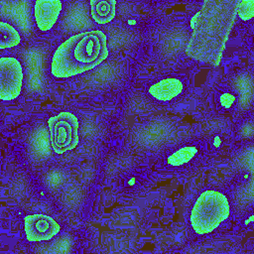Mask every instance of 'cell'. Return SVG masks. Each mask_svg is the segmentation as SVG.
Masks as SVG:
<instances>
[{
  "label": "cell",
  "mask_w": 254,
  "mask_h": 254,
  "mask_svg": "<svg viewBox=\"0 0 254 254\" xmlns=\"http://www.w3.org/2000/svg\"><path fill=\"white\" fill-rule=\"evenodd\" d=\"M108 57L107 38L101 30H91L69 37L55 51L52 74L65 78L99 65Z\"/></svg>",
  "instance_id": "cell-1"
},
{
  "label": "cell",
  "mask_w": 254,
  "mask_h": 254,
  "mask_svg": "<svg viewBox=\"0 0 254 254\" xmlns=\"http://www.w3.org/2000/svg\"><path fill=\"white\" fill-rule=\"evenodd\" d=\"M229 214L227 197L218 190H208L196 198L190 212V224L197 234H206L216 229Z\"/></svg>",
  "instance_id": "cell-2"
},
{
  "label": "cell",
  "mask_w": 254,
  "mask_h": 254,
  "mask_svg": "<svg viewBox=\"0 0 254 254\" xmlns=\"http://www.w3.org/2000/svg\"><path fill=\"white\" fill-rule=\"evenodd\" d=\"M53 150L64 154L73 150L78 144V119L68 111H63L48 119Z\"/></svg>",
  "instance_id": "cell-3"
},
{
  "label": "cell",
  "mask_w": 254,
  "mask_h": 254,
  "mask_svg": "<svg viewBox=\"0 0 254 254\" xmlns=\"http://www.w3.org/2000/svg\"><path fill=\"white\" fill-rule=\"evenodd\" d=\"M23 77L22 65L16 58H0L1 100H13L20 95L23 85Z\"/></svg>",
  "instance_id": "cell-4"
},
{
  "label": "cell",
  "mask_w": 254,
  "mask_h": 254,
  "mask_svg": "<svg viewBox=\"0 0 254 254\" xmlns=\"http://www.w3.org/2000/svg\"><path fill=\"white\" fill-rule=\"evenodd\" d=\"M26 237L29 241L50 240L60 232L59 223L46 214H29L24 217Z\"/></svg>",
  "instance_id": "cell-5"
},
{
  "label": "cell",
  "mask_w": 254,
  "mask_h": 254,
  "mask_svg": "<svg viewBox=\"0 0 254 254\" xmlns=\"http://www.w3.org/2000/svg\"><path fill=\"white\" fill-rule=\"evenodd\" d=\"M63 3L60 0H38L35 2L34 13L38 28L47 32L56 24L62 11Z\"/></svg>",
  "instance_id": "cell-6"
},
{
  "label": "cell",
  "mask_w": 254,
  "mask_h": 254,
  "mask_svg": "<svg viewBox=\"0 0 254 254\" xmlns=\"http://www.w3.org/2000/svg\"><path fill=\"white\" fill-rule=\"evenodd\" d=\"M183 89L184 84L181 79L169 77L152 84L149 88V94L157 100L169 101L181 94Z\"/></svg>",
  "instance_id": "cell-7"
},
{
  "label": "cell",
  "mask_w": 254,
  "mask_h": 254,
  "mask_svg": "<svg viewBox=\"0 0 254 254\" xmlns=\"http://www.w3.org/2000/svg\"><path fill=\"white\" fill-rule=\"evenodd\" d=\"M90 14L98 24H106L115 17V0H91Z\"/></svg>",
  "instance_id": "cell-8"
},
{
  "label": "cell",
  "mask_w": 254,
  "mask_h": 254,
  "mask_svg": "<svg viewBox=\"0 0 254 254\" xmlns=\"http://www.w3.org/2000/svg\"><path fill=\"white\" fill-rule=\"evenodd\" d=\"M198 155V147L196 145L183 146L166 158V165L169 168H182L190 163Z\"/></svg>",
  "instance_id": "cell-9"
},
{
  "label": "cell",
  "mask_w": 254,
  "mask_h": 254,
  "mask_svg": "<svg viewBox=\"0 0 254 254\" xmlns=\"http://www.w3.org/2000/svg\"><path fill=\"white\" fill-rule=\"evenodd\" d=\"M21 41L18 31L9 23L0 22V49H9L19 45Z\"/></svg>",
  "instance_id": "cell-10"
},
{
  "label": "cell",
  "mask_w": 254,
  "mask_h": 254,
  "mask_svg": "<svg viewBox=\"0 0 254 254\" xmlns=\"http://www.w3.org/2000/svg\"><path fill=\"white\" fill-rule=\"evenodd\" d=\"M237 12H238V16L244 21L252 19L254 15V1L253 0L241 1Z\"/></svg>",
  "instance_id": "cell-11"
}]
</instances>
